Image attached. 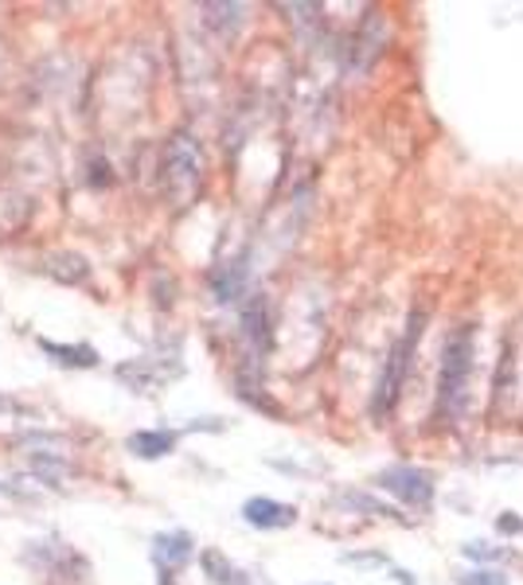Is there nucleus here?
Wrapping results in <instances>:
<instances>
[{
    "label": "nucleus",
    "instance_id": "nucleus-5",
    "mask_svg": "<svg viewBox=\"0 0 523 585\" xmlns=\"http://www.w3.org/2000/svg\"><path fill=\"white\" fill-rule=\"evenodd\" d=\"M243 520L262 531H281V527H293L297 511H293L290 503L270 500V496H254V500L243 503Z\"/></svg>",
    "mask_w": 523,
    "mask_h": 585
},
{
    "label": "nucleus",
    "instance_id": "nucleus-2",
    "mask_svg": "<svg viewBox=\"0 0 523 585\" xmlns=\"http://www.w3.org/2000/svg\"><path fill=\"white\" fill-rule=\"evenodd\" d=\"M199 145L187 133H177L169 141V149H165V192L177 199V207H184L199 187Z\"/></svg>",
    "mask_w": 523,
    "mask_h": 585
},
{
    "label": "nucleus",
    "instance_id": "nucleus-7",
    "mask_svg": "<svg viewBox=\"0 0 523 585\" xmlns=\"http://www.w3.org/2000/svg\"><path fill=\"white\" fill-rule=\"evenodd\" d=\"M39 348L47 355H59V363H66V367H94L98 363L94 348H63V344H51V340H39Z\"/></svg>",
    "mask_w": 523,
    "mask_h": 585
},
{
    "label": "nucleus",
    "instance_id": "nucleus-4",
    "mask_svg": "<svg viewBox=\"0 0 523 585\" xmlns=\"http://www.w3.org/2000/svg\"><path fill=\"white\" fill-rule=\"evenodd\" d=\"M379 488L391 492L394 500L411 503V508H430L434 500V476L414 465H391L379 473Z\"/></svg>",
    "mask_w": 523,
    "mask_h": 585
},
{
    "label": "nucleus",
    "instance_id": "nucleus-8",
    "mask_svg": "<svg viewBox=\"0 0 523 585\" xmlns=\"http://www.w3.org/2000/svg\"><path fill=\"white\" fill-rule=\"evenodd\" d=\"M461 585H508L504 570H496V566H481V570H469V574L458 577Z\"/></svg>",
    "mask_w": 523,
    "mask_h": 585
},
{
    "label": "nucleus",
    "instance_id": "nucleus-1",
    "mask_svg": "<svg viewBox=\"0 0 523 585\" xmlns=\"http://www.w3.org/2000/svg\"><path fill=\"white\" fill-rule=\"evenodd\" d=\"M469 379H473V328H458L449 336L446 355H441L438 379V418L453 422L469 399Z\"/></svg>",
    "mask_w": 523,
    "mask_h": 585
},
{
    "label": "nucleus",
    "instance_id": "nucleus-6",
    "mask_svg": "<svg viewBox=\"0 0 523 585\" xmlns=\"http://www.w3.org/2000/svg\"><path fill=\"white\" fill-rule=\"evenodd\" d=\"M172 446H177V437L165 434V429H141V434L130 437L133 456H145V461H157V456L172 453Z\"/></svg>",
    "mask_w": 523,
    "mask_h": 585
},
{
    "label": "nucleus",
    "instance_id": "nucleus-3",
    "mask_svg": "<svg viewBox=\"0 0 523 585\" xmlns=\"http://www.w3.org/2000/svg\"><path fill=\"white\" fill-rule=\"evenodd\" d=\"M418 332H422V313H414L402 328V336L394 340L391 355H387V367L379 375V387H375V414H387L399 399V387L406 379V367H411V355H414V344H418Z\"/></svg>",
    "mask_w": 523,
    "mask_h": 585
},
{
    "label": "nucleus",
    "instance_id": "nucleus-10",
    "mask_svg": "<svg viewBox=\"0 0 523 585\" xmlns=\"http://www.w3.org/2000/svg\"><path fill=\"white\" fill-rule=\"evenodd\" d=\"M523 523L520 520H512V515H504V520H500V531H504V535H512V531H520Z\"/></svg>",
    "mask_w": 523,
    "mask_h": 585
},
{
    "label": "nucleus",
    "instance_id": "nucleus-9",
    "mask_svg": "<svg viewBox=\"0 0 523 585\" xmlns=\"http://www.w3.org/2000/svg\"><path fill=\"white\" fill-rule=\"evenodd\" d=\"M465 558H477V562H496V558H504L500 547H488V543H465Z\"/></svg>",
    "mask_w": 523,
    "mask_h": 585
}]
</instances>
